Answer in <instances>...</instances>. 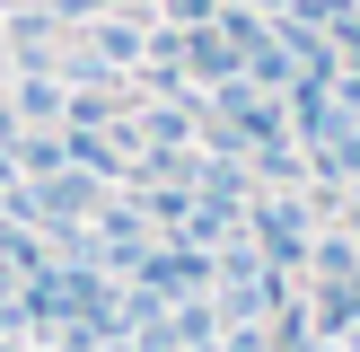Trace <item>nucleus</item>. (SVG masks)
<instances>
[{
  "mask_svg": "<svg viewBox=\"0 0 360 352\" xmlns=\"http://www.w3.org/2000/svg\"><path fill=\"white\" fill-rule=\"evenodd\" d=\"M167 62L185 70V80H202V88H229V80H238V44L220 35V18H211V27H176L167 35Z\"/></svg>",
  "mask_w": 360,
  "mask_h": 352,
  "instance_id": "nucleus-2",
  "label": "nucleus"
},
{
  "mask_svg": "<svg viewBox=\"0 0 360 352\" xmlns=\"http://www.w3.org/2000/svg\"><path fill=\"white\" fill-rule=\"evenodd\" d=\"M220 9H229V0H167V18H176V27H211Z\"/></svg>",
  "mask_w": 360,
  "mask_h": 352,
  "instance_id": "nucleus-4",
  "label": "nucleus"
},
{
  "mask_svg": "<svg viewBox=\"0 0 360 352\" xmlns=\"http://www.w3.org/2000/svg\"><path fill=\"white\" fill-rule=\"evenodd\" d=\"M97 53L105 62H141L150 44H141V27H97Z\"/></svg>",
  "mask_w": 360,
  "mask_h": 352,
  "instance_id": "nucleus-3",
  "label": "nucleus"
},
{
  "mask_svg": "<svg viewBox=\"0 0 360 352\" xmlns=\"http://www.w3.org/2000/svg\"><path fill=\"white\" fill-rule=\"evenodd\" d=\"M246 238L264 246V264H281V273H308L316 220H308V203H299L290 185H281V194H246Z\"/></svg>",
  "mask_w": 360,
  "mask_h": 352,
  "instance_id": "nucleus-1",
  "label": "nucleus"
}]
</instances>
